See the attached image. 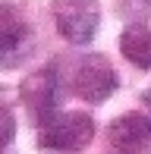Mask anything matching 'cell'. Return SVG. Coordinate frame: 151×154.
<instances>
[{
  "mask_svg": "<svg viewBox=\"0 0 151 154\" xmlns=\"http://www.w3.org/2000/svg\"><path fill=\"white\" fill-rule=\"evenodd\" d=\"M94 138V120L85 110L54 113L38 126V148L44 151H85Z\"/></svg>",
  "mask_w": 151,
  "mask_h": 154,
  "instance_id": "cell-1",
  "label": "cell"
},
{
  "mask_svg": "<svg viewBox=\"0 0 151 154\" xmlns=\"http://www.w3.org/2000/svg\"><path fill=\"white\" fill-rule=\"evenodd\" d=\"M120 79H116V69L110 66V60L104 54H85L72 69V91L76 97H82L85 104H101L107 101Z\"/></svg>",
  "mask_w": 151,
  "mask_h": 154,
  "instance_id": "cell-2",
  "label": "cell"
},
{
  "mask_svg": "<svg viewBox=\"0 0 151 154\" xmlns=\"http://www.w3.org/2000/svg\"><path fill=\"white\" fill-rule=\"evenodd\" d=\"M54 22L69 44H88L98 32L101 6L98 0H54Z\"/></svg>",
  "mask_w": 151,
  "mask_h": 154,
  "instance_id": "cell-3",
  "label": "cell"
},
{
  "mask_svg": "<svg viewBox=\"0 0 151 154\" xmlns=\"http://www.w3.org/2000/svg\"><path fill=\"white\" fill-rule=\"evenodd\" d=\"M19 97H22L25 110L32 113V120H38V126L44 120H51L57 113V101H60V72L54 63L35 69L29 79L19 85Z\"/></svg>",
  "mask_w": 151,
  "mask_h": 154,
  "instance_id": "cell-4",
  "label": "cell"
},
{
  "mask_svg": "<svg viewBox=\"0 0 151 154\" xmlns=\"http://www.w3.org/2000/svg\"><path fill=\"white\" fill-rule=\"evenodd\" d=\"M107 142L120 154L142 151L151 142V120L145 113H123L107 126Z\"/></svg>",
  "mask_w": 151,
  "mask_h": 154,
  "instance_id": "cell-5",
  "label": "cell"
},
{
  "mask_svg": "<svg viewBox=\"0 0 151 154\" xmlns=\"http://www.w3.org/2000/svg\"><path fill=\"white\" fill-rule=\"evenodd\" d=\"M32 29L19 19V13L13 10L10 3H3V44H0V51H3V66L13 69L19 66V63L25 60V54L32 51Z\"/></svg>",
  "mask_w": 151,
  "mask_h": 154,
  "instance_id": "cell-6",
  "label": "cell"
},
{
  "mask_svg": "<svg viewBox=\"0 0 151 154\" xmlns=\"http://www.w3.org/2000/svg\"><path fill=\"white\" fill-rule=\"evenodd\" d=\"M120 54L132 63V66L151 69V32L145 25H129V29L120 35Z\"/></svg>",
  "mask_w": 151,
  "mask_h": 154,
  "instance_id": "cell-7",
  "label": "cell"
},
{
  "mask_svg": "<svg viewBox=\"0 0 151 154\" xmlns=\"http://www.w3.org/2000/svg\"><path fill=\"white\" fill-rule=\"evenodd\" d=\"M120 16L129 25H142L151 19V0H120Z\"/></svg>",
  "mask_w": 151,
  "mask_h": 154,
  "instance_id": "cell-8",
  "label": "cell"
},
{
  "mask_svg": "<svg viewBox=\"0 0 151 154\" xmlns=\"http://www.w3.org/2000/svg\"><path fill=\"white\" fill-rule=\"evenodd\" d=\"M13 135H16V129H13V113H10V107H3V148L13 142Z\"/></svg>",
  "mask_w": 151,
  "mask_h": 154,
  "instance_id": "cell-9",
  "label": "cell"
},
{
  "mask_svg": "<svg viewBox=\"0 0 151 154\" xmlns=\"http://www.w3.org/2000/svg\"><path fill=\"white\" fill-rule=\"evenodd\" d=\"M142 104H148V110H151V88H145V94H142Z\"/></svg>",
  "mask_w": 151,
  "mask_h": 154,
  "instance_id": "cell-10",
  "label": "cell"
},
{
  "mask_svg": "<svg viewBox=\"0 0 151 154\" xmlns=\"http://www.w3.org/2000/svg\"><path fill=\"white\" fill-rule=\"evenodd\" d=\"M113 154H120V151H113Z\"/></svg>",
  "mask_w": 151,
  "mask_h": 154,
  "instance_id": "cell-11",
  "label": "cell"
}]
</instances>
